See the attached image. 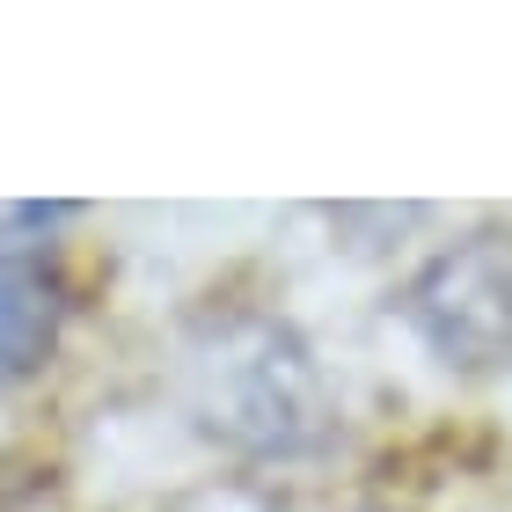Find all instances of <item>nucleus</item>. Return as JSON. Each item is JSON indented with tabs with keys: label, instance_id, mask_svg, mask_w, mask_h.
Instances as JSON below:
<instances>
[{
	"label": "nucleus",
	"instance_id": "obj_3",
	"mask_svg": "<svg viewBox=\"0 0 512 512\" xmlns=\"http://www.w3.org/2000/svg\"><path fill=\"white\" fill-rule=\"evenodd\" d=\"M59 278L22 249H0V388L30 381L59 344Z\"/></svg>",
	"mask_w": 512,
	"mask_h": 512
},
{
	"label": "nucleus",
	"instance_id": "obj_2",
	"mask_svg": "<svg viewBox=\"0 0 512 512\" xmlns=\"http://www.w3.org/2000/svg\"><path fill=\"white\" fill-rule=\"evenodd\" d=\"M410 330L447 366H512V235H469L439 249L403 293Z\"/></svg>",
	"mask_w": 512,
	"mask_h": 512
},
{
	"label": "nucleus",
	"instance_id": "obj_1",
	"mask_svg": "<svg viewBox=\"0 0 512 512\" xmlns=\"http://www.w3.org/2000/svg\"><path fill=\"white\" fill-rule=\"evenodd\" d=\"M198 417L242 454H308L330 432L315 352L271 315H227L198 344Z\"/></svg>",
	"mask_w": 512,
	"mask_h": 512
}]
</instances>
